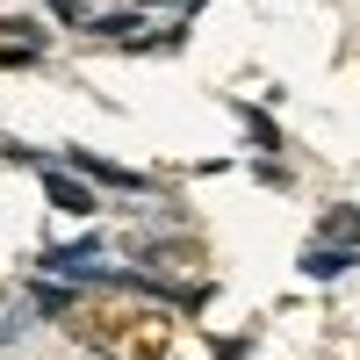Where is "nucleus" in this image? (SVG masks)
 Masks as SVG:
<instances>
[{
	"label": "nucleus",
	"instance_id": "20e7f679",
	"mask_svg": "<svg viewBox=\"0 0 360 360\" xmlns=\"http://www.w3.org/2000/svg\"><path fill=\"white\" fill-rule=\"evenodd\" d=\"M324 231H332V238H346V245H353V238H360V209H332V217H324Z\"/></svg>",
	"mask_w": 360,
	"mask_h": 360
},
{
	"label": "nucleus",
	"instance_id": "7ed1b4c3",
	"mask_svg": "<svg viewBox=\"0 0 360 360\" xmlns=\"http://www.w3.org/2000/svg\"><path fill=\"white\" fill-rule=\"evenodd\" d=\"M51 202H58V209H72V217H86V209H101V202L86 195L79 180H65V173H51Z\"/></svg>",
	"mask_w": 360,
	"mask_h": 360
},
{
	"label": "nucleus",
	"instance_id": "f257e3e1",
	"mask_svg": "<svg viewBox=\"0 0 360 360\" xmlns=\"http://www.w3.org/2000/svg\"><path fill=\"white\" fill-rule=\"evenodd\" d=\"M144 281H159L173 295H195L209 281V252L195 238H159V245H144Z\"/></svg>",
	"mask_w": 360,
	"mask_h": 360
},
{
	"label": "nucleus",
	"instance_id": "f03ea898",
	"mask_svg": "<svg viewBox=\"0 0 360 360\" xmlns=\"http://www.w3.org/2000/svg\"><path fill=\"white\" fill-rule=\"evenodd\" d=\"M173 353V317L159 303H130L123 339H115V360H166Z\"/></svg>",
	"mask_w": 360,
	"mask_h": 360
}]
</instances>
